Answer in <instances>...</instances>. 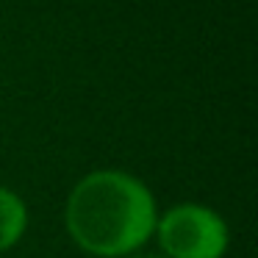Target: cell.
<instances>
[{
    "label": "cell",
    "instance_id": "obj_1",
    "mask_svg": "<svg viewBox=\"0 0 258 258\" xmlns=\"http://www.w3.org/2000/svg\"><path fill=\"white\" fill-rule=\"evenodd\" d=\"M67 230L97 258L134 255L156 233V200L139 178L119 169L92 172L67 200Z\"/></svg>",
    "mask_w": 258,
    "mask_h": 258
},
{
    "label": "cell",
    "instance_id": "obj_2",
    "mask_svg": "<svg viewBox=\"0 0 258 258\" xmlns=\"http://www.w3.org/2000/svg\"><path fill=\"white\" fill-rule=\"evenodd\" d=\"M156 236L167 258H222L228 250V225L214 208L180 203L156 222Z\"/></svg>",
    "mask_w": 258,
    "mask_h": 258
},
{
    "label": "cell",
    "instance_id": "obj_3",
    "mask_svg": "<svg viewBox=\"0 0 258 258\" xmlns=\"http://www.w3.org/2000/svg\"><path fill=\"white\" fill-rule=\"evenodd\" d=\"M28 228V208L23 197L0 186V252L12 250Z\"/></svg>",
    "mask_w": 258,
    "mask_h": 258
},
{
    "label": "cell",
    "instance_id": "obj_4",
    "mask_svg": "<svg viewBox=\"0 0 258 258\" xmlns=\"http://www.w3.org/2000/svg\"><path fill=\"white\" fill-rule=\"evenodd\" d=\"M125 258H167V255H158V252H134V255H125Z\"/></svg>",
    "mask_w": 258,
    "mask_h": 258
}]
</instances>
